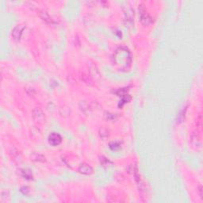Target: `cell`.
<instances>
[{"label": "cell", "instance_id": "obj_1", "mask_svg": "<svg viewBox=\"0 0 203 203\" xmlns=\"http://www.w3.org/2000/svg\"><path fill=\"white\" fill-rule=\"evenodd\" d=\"M114 60L117 65H121V68L124 66L125 68H126L130 66L132 56L128 48L125 47H119L114 53Z\"/></svg>", "mask_w": 203, "mask_h": 203}, {"label": "cell", "instance_id": "obj_2", "mask_svg": "<svg viewBox=\"0 0 203 203\" xmlns=\"http://www.w3.org/2000/svg\"><path fill=\"white\" fill-rule=\"evenodd\" d=\"M139 15L140 19H141V23L145 25H150L152 22L151 18L149 16V15L146 12L145 6L143 4L139 5Z\"/></svg>", "mask_w": 203, "mask_h": 203}, {"label": "cell", "instance_id": "obj_3", "mask_svg": "<svg viewBox=\"0 0 203 203\" xmlns=\"http://www.w3.org/2000/svg\"><path fill=\"white\" fill-rule=\"evenodd\" d=\"M33 118L36 122L38 123H42L45 121V117L41 108L37 107L33 110Z\"/></svg>", "mask_w": 203, "mask_h": 203}, {"label": "cell", "instance_id": "obj_4", "mask_svg": "<svg viewBox=\"0 0 203 203\" xmlns=\"http://www.w3.org/2000/svg\"><path fill=\"white\" fill-rule=\"evenodd\" d=\"M48 142L52 146H57L62 142V137L58 133H52L48 137Z\"/></svg>", "mask_w": 203, "mask_h": 203}, {"label": "cell", "instance_id": "obj_5", "mask_svg": "<svg viewBox=\"0 0 203 203\" xmlns=\"http://www.w3.org/2000/svg\"><path fill=\"white\" fill-rule=\"evenodd\" d=\"M191 143L192 145V146H194V147H200V145H201V140H200V135H199V133L198 130L194 131L191 133Z\"/></svg>", "mask_w": 203, "mask_h": 203}, {"label": "cell", "instance_id": "obj_6", "mask_svg": "<svg viewBox=\"0 0 203 203\" xmlns=\"http://www.w3.org/2000/svg\"><path fill=\"white\" fill-rule=\"evenodd\" d=\"M25 29V26L23 25H18L15 26L12 30V37L15 40H19L21 38L22 32Z\"/></svg>", "mask_w": 203, "mask_h": 203}, {"label": "cell", "instance_id": "obj_7", "mask_svg": "<svg viewBox=\"0 0 203 203\" xmlns=\"http://www.w3.org/2000/svg\"><path fill=\"white\" fill-rule=\"evenodd\" d=\"M79 173L83 175H91L93 173V168H91L89 164L83 163L81 165H79V168H78Z\"/></svg>", "mask_w": 203, "mask_h": 203}, {"label": "cell", "instance_id": "obj_8", "mask_svg": "<svg viewBox=\"0 0 203 203\" xmlns=\"http://www.w3.org/2000/svg\"><path fill=\"white\" fill-rule=\"evenodd\" d=\"M39 15L41 18L45 23H47L48 25H52L53 24V20H52V18L49 16V15L46 11H40Z\"/></svg>", "mask_w": 203, "mask_h": 203}, {"label": "cell", "instance_id": "obj_9", "mask_svg": "<svg viewBox=\"0 0 203 203\" xmlns=\"http://www.w3.org/2000/svg\"><path fill=\"white\" fill-rule=\"evenodd\" d=\"M88 66H89V69H90V72L93 76L95 77H98V78H99L100 77V73L98 69V68L96 67V65L94 63H91V64H88Z\"/></svg>", "mask_w": 203, "mask_h": 203}, {"label": "cell", "instance_id": "obj_10", "mask_svg": "<svg viewBox=\"0 0 203 203\" xmlns=\"http://www.w3.org/2000/svg\"><path fill=\"white\" fill-rule=\"evenodd\" d=\"M30 158H31V160L35 162H41V163H43V162L45 161V157L43 155H42V154L37 153V152H34V153L32 154Z\"/></svg>", "mask_w": 203, "mask_h": 203}, {"label": "cell", "instance_id": "obj_11", "mask_svg": "<svg viewBox=\"0 0 203 203\" xmlns=\"http://www.w3.org/2000/svg\"><path fill=\"white\" fill-rule=\"evenodd\" d=\"M99 135L102 138L106 139V138H107V137H109V130H108L107 128H104V127H102V128L99 129Z\"/></svg>", "mask_w": 203, "mask_h": 203}, {"label": "cell", "instance_id": "obj_12", "mask_svg": "<svg viewBox=\"0 0 203 203\" xmlns=\"http://www.w3.org/2000/svg\"><path fill=\"white\" fill-rule=\"evenodd\" d=\"M100 163L103 167H108V166L112 165V162L109 160L108 159H106V157H104V156H101L100 157Z\"/></svg>", "mask_w": 203, "mask_h": 203}, {"label": "cell", "instance_id": "obj_13", "mask_svg": "<svg viewBox=\"0 0 203 203\" xmlns=\"http://www.w3.org/2000/svg\"><path fill=\"white\" fill-rule=\"evenodd\" d=\"M22 171V176L25 178H27V179H31V178H33V175H32V174L29 171L23 170Z\"/></svg>", "mask_w": 203, "mask_h": 203}, {"label": "cell", "instance_id": "obj_14", "mask_svg": "<svg viewBox=\"0 0 203 203\" xmlns=\"http://www.w3.org/2000/svg\"><path fill=\"white\" fill-rule=\"evenodd\" d=\"M110 148L112 150H118V149H119V148H120V145L117 143V142H115V143L114 142V143L110 144Z\"/></svg>", "mask_w": 203, "mask_h": 203}, {"label": "cell", "instance_id": "obj_15", "mask_svg": "<svg viewBox=\"0 0 203 203\" xmlns=\"http://www.w3.org/2000/svg\"><path fill=\"white\" fill-rule=\"evenodd\" d=\"M80 105H82V106H81V110H83V111H85V110H89V106H88V104L86 103L85 102H82L80 103Z\"/></svg>", "mask_w": 203, "mask_h": 203}, {"label": "cell", "instance_id": "obj_16", "mask_svg": "<svg viewBox=\"0 0 203 203\" xmlns=\"http://www.w3.org/2000/svg\"><path fill=\"white\" fill-rule=\"evenodd\" d=\"M198 193H199V195H200V198H202V187H201V185H200V186L198 187Z\"/></svg>", "mask_w": 203, "mask_h": 203}]
</instances>
